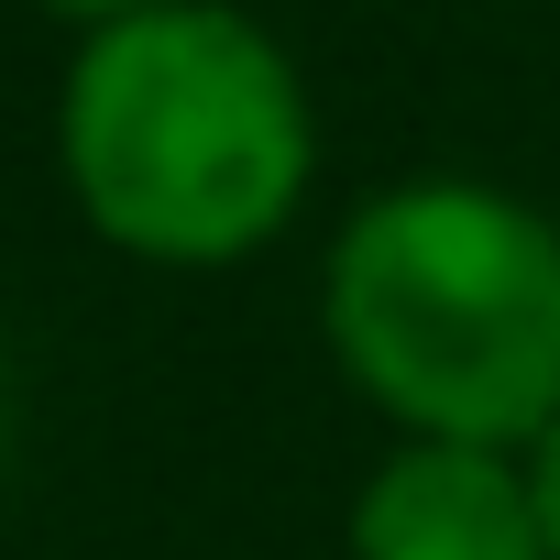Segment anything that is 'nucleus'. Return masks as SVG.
I'll return each mask as SVG.
<instances>
[{
  "label": "nucleus",
  "instance_id": "nucleus-1",
  "mask_svg": "<svg viewBox=\"0 0 560 560\" xmlns=\"http://www.w3.org/2000/svg\"><path fill=\"white\" fill-rule=\"evenodd\" d=\"M56 165L78 220L165 275H220L298 231L319 110L298 56L231 0H165L78 34L56 78Z\"/></svg>",
  "mask_w": 560,
  "mask_h": 560
},
{
  "label": "nucleus",
  "instance_id": "nucleus-2",
  "mask_svg": "<svg viewBox=\"0 0 560 560\" xmlns=\"http://www.w3.org/2000/svg\"><path fill=\"white\" fill-rule=\"evenodd\" d=\"M319 330L396 440L538 451L560 418V220L483 176L374 187L330 231Z\"/></svg>",
  "mask_w": 560,
  "mask_h": 560
},
{
  "label": "nucleus",
  "instance_id": "nucleus-3",
  "mask_svg": "<svg viewBox=\"0 0 560 560\" xmlns=\"http://www.w3.org/2000/svg\"><path fill=\"white\" fill-rule=\"evenodd\" d=\"M352 560H549L527 451H462V440H396L341 527Z\"/></svg>",
  "mask_w": 560,
  "mask_h": 560
},
{
  "label": "nucleus",
  "instance_id": "nucleus-4",
  "mask_svg": "<svg viewBox=\"0 0 560 560\" xmlns=\"http://www.w3.org/2000/svg\"><path fill=\"white\" fill-rule=\"evenodd\" d=\"M527 494H538V527H549V560H560V418H549V440L527 451Z\"/></svg>",
  "mask_w": 560,
  "mask_h": 560
},
{
  "label": "nucleus",
  "instance_id": "nucleus-5",
  "mask_svg": "<svg viewBox=\"0 0 560 560\" xmlns=\"http://www.w3.org/2000/svg\"><path fill=\"white\" fill-rule=\"evenodd\" d=\"M34 12H56V23H78V34H110V23H132V12H165V0H34Z\"/></svg>",
  "mask_w": 560,
  "mask_h": 560
}]
</instances>
